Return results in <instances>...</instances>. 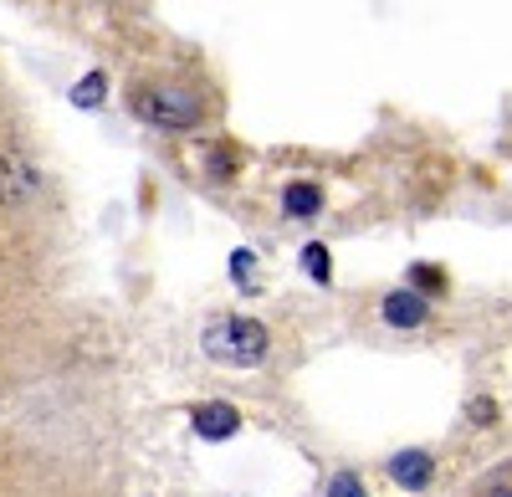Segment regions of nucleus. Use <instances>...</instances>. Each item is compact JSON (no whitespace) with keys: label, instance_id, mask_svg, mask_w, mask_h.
<instances>
[{"label":"nucleus","instance_id":"nucleus-6","mask_svg":"<svg viewBox=\"0 0 512 497\" xmlns=\"http://www.w3.org/2000/svg\"><path fill=\"white\" fill-rule=\"evenodd\" d=\"M282 211H287L292 221L318 216V211H323V190H318V185H308V180H292V185L282 190Z\"/></svg>","mask_w":512,"mask_h":497},{"label":"nucleus","instance_id":"nucleus-10","mask_svg":"<svg viewBox=\"0 0 512 497\" xmlns=\"http://www.w3.org/2000/svg\"><path fill=\"white\" fill-rule=\"evenodd\" d=\"M328 497H369V492H364L359 472H338V477L328 482Z\"/></svg>","mask_w":512,"mask_h":497},{"label":"nucleus","instance_id":"nucleus-4","mask_svg":"<svg viewBox=\"0 0 512 497\" xmlns=\"http://www.w3.org/2000/svg\"><path fill=\"white\" fill-rule=\"evenodd\" d=\"M390 477L405 492H425V487H431V477H436L431 451H400V457H390Z\"/></svg>","mask_w":512,"mask_h":497},{"label":"nucleus","instance_id":"nucleus-2","mask_svg":"<svg viewBox=\"0 0 512 497\" xmlns=\"http://www.w3.org/2000/svg\"><path fill=\"white\" fill-rule=\"evenodd\" d=\"M139 113L149 123H159V129H195V123L205 118V108L190 88H149L139 98Z\"/></svg>","mask_w":512,"mask_h":497},{"label":"nucleus","instance_id":"nucleus-9","mask_svg":"<svg viewBox=\"0 0 512 497\" xmlns=\"http://www.w3.org/2000/svg\"><path fill=\"white\" fill-rule=\"evenodd\" d=\"M410 282L420 293H446V272L441 267H410Z\"/></svg>","mask_w":512,"mask_h":497},{"label":"nucleus","instance_id":"nucleus-13","mask_svg":"<svg viewBox=\"0 0 512 497\" xmlns=\"http://www.w3.org/2000/svg\"><path fill=\"white\" fill-rule=\"evenodd\" d=\"M482 497H512V482H492V487H487Z\"/></svg>","mask_w":512,"mask_h":497},{"label":"nucleus","instance_id":"nucleus-3","mask_svg":"<svg viewBox=\"0 0 512 497\" xmlns=\"http://www.w3.org/2000/svg\"><path fill=\"white\" fill-rule=\"evenodd\" d=\"M190 421H195V436H205V441H226V436L241 431V410L226 405V400H205V405L190 410Z\"/></svg>","mask_w":512,"mask_h":497},{"label":"nucleus","instance_id":"nucleus-8","mask_svg":"<svg viewBox=\"0 0 512 497\" xmlns=\"http://www.w3.org/2000/svg\"><path fill=\"white\" fill-rule=\"evenodd\" d=\"M72 103H77V108H98V103H103V72L82 77L77 88H72Z\"/></svg>","mask_w":512,"mask_h":497},{"label":"nucleus","instance_id":"nucleus-5","mask_svg":"<svg viewBox=\"0 0 512 497\" xmlns=\"http://www.w3.org/2000/svg\"><path fill=\"white\" fill-rule=\"evenodd\" d=\"M425 318H431V303H425L415 287H400V293L384 298V323L390 328H420Z\"/></svg>","mask_w":512,"mask_h":497},{"label":"nucleus","instance_id":"nucleus-1","mask_svg":"<svg viewBox=\"0 0 512 497\" xmlns=\"http://www.w3.org/2000/svg\"><path fill=\"white\" fill-rule=\"evenodd\" d=\"M272 349L267 339V323H256V318H216L205 328V354L216 359V364H231V369H251V364H262Z\"/></svg>","mask_w":512,"mask_h":497},{"label":"nucleus","instance_id":"nucleus-11","mask_svg":"<svg viewBox=\"0 0 512 497\" xmlns=\"http://www.w3.org/2000/svg\"><path fill=\"white\" fill-rule=\"evenodd\" d=\"M466 416H472V426H497V400H472Z\"/></svg>","mask_w":512,"mask_h":497},{"label":"nucleus","instance_id":"nucleus-12","mask_svg":"<svg viewBox=\"0 0 512 497\" xmlns=\"http://www.w3.org/2000/svg\"><path fill=\"white\" fill-rule=\"evenodd\" d=\"M231 277H236V282L246 287V293L256 287V282H251V252H236V257H231Z\"/></svg>","mask_w":512,"mask_h":497},{"label":"nucleus","instance_id":"nucleus-7","mask_svg":"<svg viewBox=\"0 0 512 497\" xmlns=\"http://www.w3.org/2000/svg\"><path fill=\"white\" fill-rule=\"evenodd\" d=\"M303 267H308V277H318V282L333 277V262H328V246H323V241H308V246H303Z\"/></svg>","mask_w":512,"mask_h":497}]
</instances>
